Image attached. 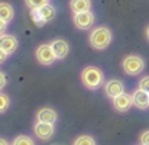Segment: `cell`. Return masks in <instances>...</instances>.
<instances>
[{
  "instance_id": "cell-1",
  "label": "cell",
  "mask_w": 149,
  "mask_h": 145,
  "mask_svg": "<svg viewBox=\"0 0 149 145\" xmlns=\"http://www.w3.org/2000/svg\"><path fill=\"white\" fill-rule=\"evenodd\" d=\"M81 81L83 84L90 89V90H97L100 86L103 84L104 81V76H103V71L97 68V67H93V65H88L83 70L81 73Z\"/></svg>"
},
{
  "instance_id": "cell-2",
  "label": "cell",
  "mask_w": 149,
  "mask_h": 145,
  "mask_svg": "<svg viewBox=\"0 0 149 145\" xmlns=\"http://www.w3.org/2000/svg\"><path fill=\"white\" fill-rule=\"evenodd\" d=\"M90 39V45L94 49H106L110 42H111V31L107 28V26H99V28H94L88 36Z\"/></svg>"
},
{
  "instance_id": "cell-3",
  "label": "cell",
  "mask_w": 149,
  "mask_h": 145,
  "mask_svg": "<svg viewBox=\"0 0 149 145\" xmlns=\"http://www.w3.org/2000/svg\"><path fill=\"white\" fill-rule=\"evenodd\" d=\"M122 68L129 76H138L145 68V61L139 55H127L122 61Z\"/></svg>"
},
{
  "instance_id": "cell-4",
  "label": "cell",
  "mask_w": 149,
  "mask_h": 145,
  "mask_svg": "<svg viewBox=\"0 0 149 145\" xmlns=\"http://www.w3.org/2000/svg\"><path fill=\"white\" fill-rule=\"evenodd\" d=\"M55 15H56V10H55L54 6H51L49 3L42 6V7H39V9H33L32 10V18H33V22L36 25L48 23L55 18Z\"/></svg>"
},
{
  "instance_id": "cell-5",
  "label": "cell",
  "mask_w": 149,
  "mask_h": 145,
  "mask_svg": "<svg viewBox=\"0 0 149 145\" xmlns=\"http://www.w3.org/2000/svg\"><path fill=\"white\" fill-rule=\"evenodd\" d=\"M36 58L41 64L44 65H51L55 60H56V55L54 52V49L51 47V44H42L39 45L36 49Z\"/></svg>"
},
{
  "instance_id": "cell-6",
  "label": "cell",
  "mask_w": 149,
  "mask_h": 145,
  "mask_svg": "<svg viewBox=\"0 0 149 145\" xmlns=\"http://www.w3.org/2000/svg\"><path fill=\"white\" fill-rule=\"evenodd\" d=\"M94 13L91 10L88 12H83V13H74V25L78 28V29H88L94 25Z\"/></svg>"
},
{
  "instance_id": "cell-7",
  "label": "cell",
  "mask_w": 149,
  "mask_h": 145,
  "mask_svg": "<svg viewBox=\"0 0 149 145\" xmlns=\"http://www.w3.org/2000/svg\"><path fill=\"white\" fill-rule=\"evenodd\" d=\"M33 132L39 139H49L55 132L54 123H48V122H36L33 126Z\"/></svg>"
},
{
  "instance_id": "cell-8",
  "label": "cell",
  "mask_w": 149,
  "mask_h": 145,
  "mask_svg": "<svg viewBox=\"0 0 149 145\" xmlns=\"http://www.w3.org/2000/svg\"><path fill=\"white\" fill-rule=\"evenodd\" d=\"M104 92L107 97L110 99H114V97L120 96L122 93H125V86L120 80H116V78H111L109 80L106 84H104Z\"/></svg>"
},
{
  "instance_id": "cell-9",
  "label": "cell",
  "mask_w": 149,
  "mask_h": 145,
  "mask_svg": "<svg viewBox=\"0 0 149 145\" xmlns=\"http://www.w3.org/2000/svg\"><path fill=\"white\" fill-rule=\"evenodd\" d=\"M113 106H114V109H116L117 112H120V113L127 112V110L133 106V99H132L130 95H127V93H122L120 96L113 99Z\"/></svg>"
},
{
  "instance_id": "cell-10",
  "label": "cell",
  "mask_w": 149,
  "mask_h": 145,
  "mask_svg": "<svg viewBox=\"0 0 149 145\" xmlns=\"http://www.w3.org/2000/svg\"><path fill=\"white\" fill-rule=\"evenodd\" d=\"M17 38L13 36V35H9V34H1L0 35V48L3 49L6 54H13L16 49H17Z\"/></svg>"
},
{
  "instance_id": "cell-11",
  "label": "cell",
  "mask_w": 149,
  "mask_h": 145,
  "mask_svg": "<svg viewBox=\"0 0 149 145\" xmlns=\"http://www.w3.org/2000/svg\"><path fill=\"white\" fill-rule=\"evenodd\" d=\"M133 99V106H136L141 110H145L149 107V93H146L142 89H136L132 95Z\"/></svg>"
},
{
  "instance_id": "cell-12",
  "label": "cell",
  "mask_w": 149,
  "mask_h": 145,
  "mask_svg": "<svg viewBox=\"0 0 149 145\" xmlns=\"http://www.w3.org/2000/svg\"><path fill=\"white\" fill-rule=\"evenodd\" d=\"M51 47L54 49L55 55H56V60H62L68 55L70 52V45L65 39H54L51 42Z\"/></svg>"
},
{
  "instance_id": "cell-13",
  "label": "cell",
  "mask_w": 149,
  "mask_h": 145,
  "mask_svg": "<svg viewBox=\"0 0 149 145\" xmlns=\"http://www.w3.org/2000/svg\"><path fill=\"white\" fill-rule=\"evenodd\" d=\"M36 119L39 122H48V123H55V120L58 119V113L52 109V107H42L38 110L36 113Z\"/></svg>"
},
{
  "instance_id": "cell-14",
  "label": "cell",
  "mask_w": 149,
  "mask_h": 145,
  "mask_svg": "<svg viewBox=\"0 0 149 145\" xmlns=\"http://www.w3.org/2000/svg\"><path fill=\"white\" fill-rule=\"evenodd\" d=\"M70 6H71V10L74 13L88 12L91 9V0H71Z\"/></svg>"
},
{
  "instance_id": "cell-15",
  "label": "cell",
  "mask_w": 149,
  "mask_h": 145,
  "mask_svg": "<svg viewBox=\"0 0 149 145\" xmlns=\"http://www.w3.org/2000/svg\"><path fill=\"white\" fill-rule=\"evenodd\" d=\"M15 16V9L12 7V4L9 3H0V19L4 20L6 23H9Z\"/></svg>"
},
{
  "instance_id": "cell-16",
  "label": "cell",
  "mask_w": 149,
  "mask_h": 145,
  "mask_svg": "<svg viewBox=\"0 0 149 145\" xmlns=\"http://www.w3.org/2000/svg\"><path fill=\"white\" fill-rule=\"evenodd\" d=\"M72 145H96V139L90 135H80L75 138Z\"/></svg>"
},
{
  "instance_id": "cell-17",
  "label": "cell",
  "mask_w": 149,
  "mask_h": 145,
  "mask_svg": "<svg viewBox=\"0 0 149 145\" xmlns=\"http://www.w3.org/2000/svg\"><path fill=\"white\" fill-rule=\"evenodd\" d=\"M12 145H35V142H33V139H32L31 137H28V135H19V137H16V138L13 139Z\"/></svg>"
},
{
  "instance_id": "cell-18",
  "label": "cell",
  "mask_w": 149,
  "mask_h": 145,
  "mask_svg": "<svg viewBox=\"0 0 149 145\" xmlns=\"http://www.w3.org/2000/svg\"><path fill=\"white\" fill-rule=\"evenodd\" d=\"M25 3H26V6H28L31 10H33V9H39V7L48 4L49 0H25Z\"/></svg>"
},
{
  "instance_id": "cell-19",
  "label": "cell",
  "mask_w": 149,
  "mask_h": 145,
  "mask_svg": "<svg viewBox=\"0 0 149 145\" xmlns=\"http://www.w3.org/2000/svg\"><path fill=\"white\" fill-rule=\"evenodd\" d=\"M9 106H10V99H9V96L4 95V93H0V113L6 112L9 109Z\"/></svg>"
},
{
  "instance_id": "cell-20",
  "label": "cell",
  "mask_w": 149,
  "mask_h": 145,
  "mask_svg": "<svg viewBox=\"0 0 149 145\" xmlns=\"http://www.w3.org/2000/svg\"><path fill=\"white\" fill-rule=\"evenodd\" d=\"M139 89H142V90H145L146 93H149V76H145V77L141 78V81H139Z\"/></svg>"
},
{
  "instance_id": "cell-21",
  "label": "cell",
  "mask_w": 149,
  "mask_h": 145,
  "mask_svg": "<svg viewBox=\"0 0 149 145\" xmlns=\"http://www.w3.org/2000/svg\"><path fill=\"white\" fill-rule=\"evenodd\" d=\"M139 141H141V145H149V129L145 131V132H142Z\"/></svg>"
},
{
  "instance_id": "cell-22",
  "label": "cell",
  "mask_w": 149,
  "mask_h": 145,
  "mask_svg": "<svg viewBox=\"0 0 149 145\" xmlns=\"http://www.w3.org/2000/svg\"><path fill=\"white\" fill-rule=\"evenodd\" d=\"M7 83V78H6V74L3 71H0V90H3V87L6 86Z\"/></svg>"
},
{
  "instance_id": "cell-23",
  "label": "cell",
  "mask_w": 149,
  "mask_h": 145,
  "mask_svg": "<svg viewBox=\"0 0 149 145\" xmlns=\"http://www.w3.org/2000/svg\"><path fill=\"white\" fill-rule=\"evenodd\" d=\"M7 55H9V54H6V52H4L3 49L0 48V64H3V62L6 61V58H7Z\"/></svg>"
},
{
  "instance_id": "cell-24",
  "label": "cell",
  "mask_w": 149,
  "mask_h": 145,
  "mask_svg": "<svg viewBox=\"0 0 149 145\" xmlns=\"http://www.w3.org/2000/svg\"><path fill=\"white\" fill-rule=\"evenodd\" d=\"M6 26H7V23H6L4 20H1V19H0V35H1V34H4Z\"/></svg>"
},
{
  "instance_id": "cell-25",
  "label": "cell",
  "mask_w": 149,
  "mask_h": 145,
  "mask_svg": "<svg viewBox=\"0 0 149 145\" xmlns=\"http://www.w3.org/2000/svg\"><path fill=\"white\" fill-rule=\"evenodd\" d=\"M0 145H9V142H7L6 139H3V138H0Z\"/></svg>"
},
{
  "instance_id": "cell-26",
  "label": "cell",
  "mask_w": 149,
  "mask_h": 145,
  "mask_svg": "<svg viewBox=\"0 0 149 145\" xmlns=\"http://www.w3.org/2000/svg\"><path fill=\"white\" fill-rule=\"evenodd\" d=\"M145 35H146V39L149 41V26L146 28V31H145Z\"/></svg>"
}]
</instances>
